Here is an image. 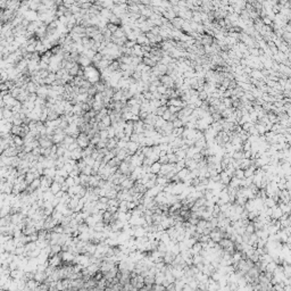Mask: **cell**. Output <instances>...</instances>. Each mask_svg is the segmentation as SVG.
Here are the masks:
<instances>
[{"label":"cell","instance_id":"1","mask_svg":"<svg viewBox=\"0 0 291 291\" xmlns=\"http://www.w3.org/2000/svg\"><path fill=\"white\" fill-rule=\"evenodd\" d=\"M76 142H77V145H78V147H81L82 149H84V148H86V147L89 146V143H90V138L88 137L86 133H81V134L77 137Z\"/></svg>","mask_w":291,"mask_h":291},{"label":"cell","instance_id":"2","mask_svg":"<svg viewBox=\"0 0 291 291\" xmlns=\"http://www.w3.org/2000/svg\"><path fill=\"white\" fill-rule=\"evenodd\" d=\"M139 143L138 142H133V141H128V143H126V147H125V149L128 150V154L130 156H132L133 154H136L138 150V148H139Z\"/></svg>","mask_w":291,"mask_h":291},{"label":"cell","instance_id":"3","mask_svg":"<svg viewBox=\"0 0 291 291\" xmlns=\"http://www.w3.org/2000/svg\"><path fill=\"white\" fill-rule=\"evenodd\" d=\"M175 254L174 252H172L171 250H167L165 254H164V256H163V262L165 263V264H171L172 262L174 260V258H175Z\"/></svg>","mask_w":291,"mask_h":291},{"label":"cell","instance_id":"4","mask_svg":"<svg viewBox=\"0 0 291 291\" xmlns=\"http://www.w3.org/2000/svg\"><path fill=\"white\" fill-rule=\"evenodd\" d=\"M231 180V176L226 173L225 171H221L220 172V182H222L223 184H225V185H228L229 184V182Z\"/></svg>","mask_w":291,"mask_h":291},{"label":"cell","instance_id":"5","mask_svg":"<svg viewBox=\"0 0 291 291\" xmlns=\"http://www.w3.org/2000/svg\"><path fill=\"white\" fill-rule=\"evenodd\" d=\"M134 182H136V181H133L131 178H130V176H128L125 180L121 183L120 185L122 187V189H130V188H132V187L134 185Z\"/></svg>","mask_w":291,"mask_h":291},{"label":"cell","instance_id":"6","mask_svg":"<svg viewBox=\"0 0 291 291\" xmlns=\"http://www.w3.org/2000/svg\"><path fill=\"white\" fill-rule=\"evenodd\" d=\"M191 250H192L193 255H195V254H199V252L203 250V245H201V242H200V241H196V242L191 246Z\"/></svg>","mask_w":291,"mask_h":291},{"label":"cell","instance_id":"7","mask_svg":"<svg viewBox=\"0 0 291 291\" xmlns=\"http://www.w3.org/2000/svg\"><path fill=\"white\" fill-rule=\"evenodd\" d=\"M160 167H162V164L159 162H155L150 165V173H154V174H158L160 171Z\"/></svg>","mask_w":291,"mask_h":291},{"label":"cell","instance_id":"8","mask_svg":"<svg viewBox=\"0 0 291 291\" xmlns=\"http://www.w3.org/2000/svg\"><path fill=\"white\" fill-rule=\"evenodd\" d=\"M276 201L274 200L272 197H266L265 200H264V206L267 207V208H273L274 206H276Z\"/></svg>","mask_w":291,"mask_h":291},{"label":"cell","instance_id":"9","mask_svg":"<svg viewBox=\"0 0 291 291\" xmlns=\"http://www.w3.org/2000/svg\"><path fill=\"white\" fill-rule=\"evenodd\" d=\"M49 190L51 191L53 195H56L58 191L61 190V189H60V184L58 183V182H56V181H52V183L50 184V188H49Z\"/></svg>","mask_w":291,"mask_h":291},{"label":"cell","instance_id":"10","mask_svg":"<svg viewBox=\"0 0 291 291\" xmlns=\"http://www.w3.org/2000/svg\"><path fill=\"white\" fill-rule=\"evenodd\" d=\"M121 162H122V160H120V159L115 156V157L111 158V160H108V164H107V165L111 166V167H118V165L121 164Z\"/></svg>","mask_w":291,"mask_h":291},{"label":"cell","instance_id":"11","mask_svg":"<svg viewBox=\"0 0 291 291\" xmlns=\"http://www.w3.org/2000/svg\"><path fill=\"white\" fill-rule=\"evenodd\" d=\"M233 176H235V178H237V179H239V180L243 179V178H245L243 170H241V168H237V170L234 171V175H233Z\"/></svg>","mask_w":291,"mask_h":291},{"label":"cell","instance_id":"12","mask_svg":"<svg viewBox=\"0 0 291 291\" xmlns=\"http://www.w3.org/2000/svg\"><path fill=\"white\" fill-rule=\"evenodd\" d=\"M246 232L249 233V234H251V233L255 232V226H254V223L251 222V221L246 225Z\"/></svg>","mask_w":291,"mask_h":291},{"label":"cell","instance_id":"13","mask_svg":"<svg viewBox=\"0 0 291 291\" xmlns=\"http://www.w3.org/2000/svg\"><path fill=\"white\" fill-rule=\"evenodd\" d=\"M155 283V276L154 275H146L145 276V284H154Z\"/></svg>","mask_w":291,"mask_h":291},{"label":"cell","instance_id":"14","mask_svg":"<svg viewBox=\"0 0 291 291\" xmlns=\"http://www.w3.org/2000/svg\"><path fill=\"white\" fill-rule=\"evenodd\" d=\"M167 155V158H168V163L171 164H175L178 162V158H176V156L174 153H172V154H166Z\"/></svg>","mask_w":291,"mask_h":291},{"label":"cell","instance_id":"15","mask_svg":"<svg viewBox=\"0 0 291 291\" xmlns=\"http://www.w3.org/2000/svg\"><path fill=\"white\" fill-rule=\"evenodd\" d=\"M172 124H173V128H182L184 124H183V122L178 117V118H175V120L172 122Z\"/></svg>","mask_w":291,"mask_h":291},{"label":"cell","instance_id":"16","mask_svg":"<svg viewBox=\"0 0 291 291\" xmlns=\"http://www.w3.org/2000/svg\"><path fill=\"white\" fill-rule=\"evenodd\" d=\"M155 185H156V181L155 180H148L147 182H146V184H145V187H146L147 190H148V189L154 188Z\"/></svg>","mask_w":291,"mask_h":291},{"label":"cell","instance_id":"17","mask_svg":"<svg viewBox=\"0 0 291 291\" xmlns=\"http://www.w3.org/2000/svg\"><path fill=\"white\" fill-rule=\"evenodd\" d=\"M158 162H159L160 164L168 163V158H167V155H164V156H159V158H158Z\"/></svg>","mask_w":291,"mask_h":291}]
</instances>
